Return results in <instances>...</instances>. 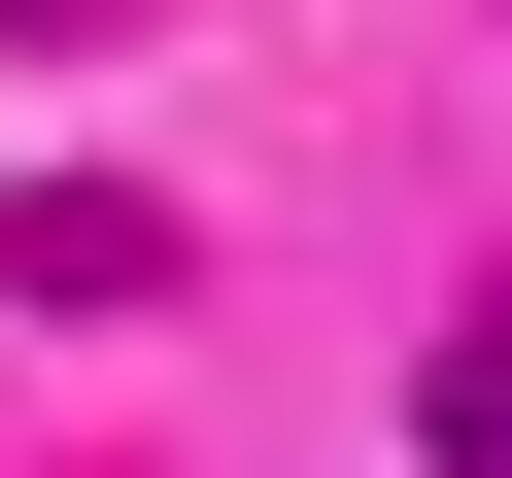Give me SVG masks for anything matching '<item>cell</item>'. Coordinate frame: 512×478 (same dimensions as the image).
<instances>
[{
	"label": "cell",
	"mask_w": 512,
	"mask_h": 478,
	"mask_svg": "<svg viewBox=\"0 0 512 478\" xmlns=\"http://www.w3.org/2000/svg\"><path fill=\"white\" fill-rule=\"evenodd\" d=\"M410 444H444V478H512V308H444V376H410Z\"/></svg>",
	"instance_id": "cell-1"
}]
</instances>
